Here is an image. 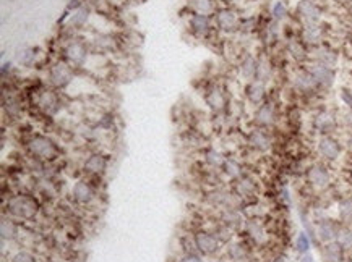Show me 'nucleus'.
<instances>
[{"instance_id": "4468645a", "label": "nucleus", "mask_w": 352, "mask_h": 262, "mask_svg": "<svg viewBox=\"0 0 352 262\" xmlns=\"http://www.w3.org/2000/svg\"><path fill=\"white\" fill-rule=\"evenodd\" d=\"M323 259H325V262H342L344 260V250L336 243V241L326 243V246L323 248Z\"/></svg>"}, {"instance_id": "58836bf2", "label": "nucleus", "mask_w": 352, "mask_h": 262, "mask_svg": "<svg viewBox=\"0 0 352 262\" xmlns=\"http://www.w3.org/2000/svg\"><path fill=\"white\" fill-rule=\"evenodd\" d=\"M12 262H36L33 254L30 252H18L15 258L12 259Z\"/></svg>"}, {"instance_id": "cd10ccee", "label": "nucleus", "mask_w": 352, "mask_h": 262, "mask_svg": "<svg viewBox=\"0 0 352 262\" xmlns=\"http://www.w3.org/2000/svg\"><path fill=\"white\" fill-rule=\"evenodd\" d=\"M224 172L229 176L237 178V176L242 175V167H240V164L234 160V158H227V160L224 162Z\"/></svg>"}, {"instance_id": "72a5a7b5", "label": "nucleus", "mask_w": 352, "mask_h": 262, "mask_svg": "<svg viewBox=\"0 0 352 262\" xmlns=\"http://www.w3.org/2000/svg\"><path fill=\"white\" fill-rule=\"evenodd\" d=\"M193 6H195V10L200 15H206V13L211 12L213 8L211 0H193Z\"/></svg>"}, {"instance_id": "49530a36", "label": "nucleus", "mask_w": 352, "mask_h": 262, "mask_svg": "<svg viewBox=\"0 0 352 262\" xmlns=\"http://www.w3.org/2000/svg\"><path fill=\"white\" fill-rule=\"evenodd\" d=\"M218 238H221L223 241L229 240V238H231V232H229V228H219V230H218Z\"/></svg>"}, {"instance_id": "6ab92c4d", "label": "nucleus", "mask_w": 352, "mask_h": 262, "mask_svg": "<svg viewBox=\"0 0 352 262\" xmlns=\"http://www.w3.org/2000/svg\"><path fill=\"white\" fill-rule=\"evenodd\" d=\"M218 24L226 31H231L237 26V16L231 10H221L218 15Z\"/></svg>"}, {"instance_id": "c9c22d12", "label": "nucleus", "mask_w": 352, "mask_h": 262, "mask_svg": "<svg viewBox=\"0 0 352 262\" xmlns=\"http://www.w3.org/2000/svg\"><path fill=\"white\" fill-rule=\"evenodd\" d=\"M245 250L240 244H234L231 246V250H229V256L234 259V260H240V259H244L245 258Z\"/></svg>"}, {"instance_id": "f8f14e48", "label": "nucleus", "mask_w": 352, "mask_h": 262, "mask_svg": "<svg viewBox=\"0 0 352 262\" xmlns=\"http://www.w3.org/2000/svg\"><path fill=\"white\" fill-rule=\"evenodd\" d=\"M67 58L72 62L73 65H83V62L86 60V49L85 46L80 42H72L67 47Z\"/></svg>"}, {"instance_id": "79ce46f5", "label": "nucleus", "mask_w": 352, "mask_h": 262, "mask_svg": "<svg viewBox=\"0 0 352 262\" xmlns=\"http://www.w3.org/2000/svg\"><path fill=\"white\" fill-rule=\"evenodd\" d=\"M33 60H34V54L33 50H26L23 55H20V62H22L23 65H31L33 64Z\"/></svg>"}, {"instance_id": "4be33fe9", "label": "nucleus", "mask_w": 352, "mask_h": 262, "mask_svg": "<svg viewBox=\"0 0 352 262\" xmlns=\"http://www.w3.org/2000/svg\"><path fill=\"white\" fill-rule=\"evenodd\" d=\"M315 57H316V62H320V64L331 66V68H333L336 65V62H337V55L333 50L325 49V47H321V49L316 50Z\"/></svg>"}, {"instance_id": "6e6552de", "label": "nucleus", "mask_w": 352, "mask_h": 262, "mask_svg": "<svg viewBox=\"0 0 352 262\" xmlns=\"http://www.w3.org/2000/svg\"><path fill=\"white\" fill-rule=\"evenodd\" d=\"M313 126L318 131L321 136H326L329 133H333L336 128V118L334 115H331L329 112H320L315 116L313 120Z\"/></svg>"}, {"instance_id": "c85d7f7f", "label": "nucleus", "mask_w": 352, "mask_h": 262, "mask_svg": "<svg viewBox=\"0 0 352 262\" xmlns=\"http://www.w3.org/2000/svg\"><path fill=\"white\" fill-rule=\"evenodd\" d=\"M206 162L213 165V167H221V165H224L226 158L223 157V154L218 152L216 149H210V150H206Z\"/></svg>"}, {"instance_id": "c03bdc74", "label": "nucleus", "mask_w": 352, "mask_h": 262, "mask_svg": "<svg viewBox=\"0 0 352 262\" xmlns=\"http://www.w3.org/2000/svg\"><path fill=\"white\" fill-rule=\"evenodd\" d=\"M341 98L344 100V104L347 106V108L352 110V92L350 91H342L341 92Z\"/></svg>"}, {"instance_id": "f03ea898", "label": "nucleus", "mask_w": 352, "mask_h": 262, "mask_svg": "<svg viewBox=\"0 0 352 262\" xmlns=\"http://www.w3.org/2000/svg\"><path fill=\"white\" fill-rule=\"evenodd\" d=\"M28 148H30L33 156H36L39 158H54L57 156V146H55V142L46 136L31 138Z\"/></svg>"}, {"instance_id": "412c9836", "label": "nucleus", "mask_w": 352, "mask_h": 262, "mask_svg": "<svg viewBox=\"0 0 352 262\" xmlns=\"http://www.w3.org/2000/svg\"><path fill=\"white\" fill-rule=\"evenodd\" d=\"M302 36L307 44H318L321 40V30L316 24H305Z\"/></svg>"}, {"instance_id": "09e8293b", "label": "nucleus", "mask_w": 352, "mask_h": 262, "mask_svg": "<svg viewBox=\"0 0 352 262\" xmlns=\"http://www.w3.org/2000/svg\"><path fill=\"white\" fill-rule=\"evenodd\" d=\"M300 262H315V259H313V256L310 252H305L303 254V256L300 258Z\"/></svg>"}, {"instance_id": "f3484780", "label": "nucleus", "mask_w": 352, "mask_h": 262, "mask_svg": "<svg viewBox=\"0 0 352 262\" xmlns=\"http://www.w3.org/2000/svg\"><path fill=\"white\" fill-rule=\"evenodd\" d=\"M38 104H39V107L43 108L46 114H55V112H57V108H59L57 98H55V96L52 92H49V91H46V92L41 94Z\"/></svg>"}, {"instance_id": "c756f323", "label": "nucleus", "mask_w": 352, "mask_h": 262, "mask_svg": "<svg viewBox=\"0 0 352 262\" xmlns=\"http://www.w3.org/2000/svg\"><path fill=\"white\" fill-rule=\"evenodd\" d=\"M310 244H312V241H310V236L305 235V233H300V235L297 236V240H295V250H297L299 252H302V254L308 252Z\"/></svg>"}, {"instance_id": "1a4fd4ad", "label": "nucleus", "mask_w": 352, "mask_h": 262, "mask_svg": "<svg viewBox=\"0 0 352 262\" xmlns=\"http://www.w3.org/2000/svg\"><path fill=\"white\" fill-rule=\"evenodd\" d=\"M72 81V70L65 64H57L51 70V82L57 88H65Z\"/></svg>"}, {"instance_id": "de8ad7c7", "label": "nucleus", "mask_w": 352, "mask_h": 262, "mask_svg": "<svg viewBox=\"0 0 352 262\" xmlns=\"http://www.w3.org/2000/svg\"><path fill=\"white\" fill-rule=\"evenodd\" d=\"M342 122L346 123V125H347L349 128H352V110H347V112L344 114V116H342Z\"/></svg>"}, {"instance_id": "7c9ffc66", "label": "nucleus", "mask_w": 352, "mask_h": 262, "mask_svg": "<svg viewBox=\"0 0 352 262\" xmlns=\"http://www.w3.org/2000/svg\"><path fill=\"white\" fill-rule=\"evenodd\" d=\"M208 104L211 106V108H215V110H221L224 106V98H223V94H221V91H213L210 92L208 96Z\"/></svg>"}, {"instance_id": "2f4dec72", "label": "nucleus", "mask_w": 352, "mask_h": 262, "mask_svg": "<svg viewBox=\"0 0 352 262\" xmlns=\"http://www.w3.org/2000/svg\"><path fill=\"white\" fill-rule=\"evenodd\" d=\"M270 74H271V70H270V65L266 64L265 60H261V62H258V68H257V78L258 81H261V82H265V81H268V78H270Z\"/></svg>"}, {"instance_id": "603ef678", "label": "nucleus", "mask_w": 352, "mask_h": 262, "mask_svg": "<svg viewBox=\"0 0 352 262\" xmlns=\"http://www.w3.org/2000/svg\"><path fill=\"white\" fill-rule=\"evenodd\" d=\"M349 262H352V259H350V260H349Z\"/></svg>"}, {"instance_id": "bb28decb", "label": "nucleus", "mask_w": 352, "mask_h": 262, "mask_svg": "<svg viewBox=\"0 0 352 262\" xmlns=\"http://www.w3.org/2000/svg\"><path fill=\"white\" fill-rule=\"evenodd\" d=\"M0 233H2V238L4 240H12V238H15L17 235V226L13 222H10V220H2V224H0Z\"/></svg>"}, {"instance_id": "9b49d317", "label": "nucleus", "mask_w": 352, "mask_h": 262, "mask_svg": "<svg viewBox=\"0 0 352 262\" xmlns=\"http://www.w3.org/2000/svg\"><path fill=\"white\" fill-rule=\"evenodd\" d=\"M248 144L255 149V150H260V152H265L271 148V140L265 131L261 130H255L248 136Z\"/></svg>"}, {"instance_id": "393cba45", "label": "nucleus", "mask_w": 352, "mask_h": 262, "mask_svg": "<svg viewBox=\"0 0 352 262\" xmlns=\"http://www.w3.org/2000/svg\"><path fill=\"white\" fill-rule=\"evenodd\" d=\"M208 28H210V22H208V16L206 15H195L192 18V30L198 32V34H206L208 32Z\"/></svg>"}, {"instance_id": "8fccbe9b", "label": "nucleus", "mask_w": 352, "mask_h": 262, "mask_svg": "<svg viewBox=\"0 0 352 262\" xmlns=\"http://www.w3.org/2000/svg\"><path fill=\"white\" fill-rule=\"evenodd\" d=\"M273 262H286V258H282V256H279V258H276Z\"/></svg>"}, {"instance_id": "aec40b11", "label": "nucleus", "mask_w": 352, "mask_h": 262, "mask_svg": "<svg viewBox=\"0 0 352 262\" xmlns=\"http://www.w3.org/2000/svg\"><path fill=\"white\" fill-rule=\"evenodd\" d=\"M247 96H248V99H250V102L258 104V102H261L265 98V84L258 80L253 81L252 84L247 88Z\"/></svg>"}, {"instance_id": "a211bd4d", "label": "nucleus", "mask_w": 352, "mask_h": 262, "mask_svg": "<svg viewBox=\"0 0 352 262\" xmlns=\"http://www.w3.org/2000/svg\"><path fill=\"white\" fill-rule=\"evenodd\" d=\"M73 196L78 202H89L93 199V190L86 182H78L73 188Z\"/></svg>"}, {"instance_id": "473e14b6", "label": "nucleus", "mask_w": 352, "mask_h": 262, "mask_svg": "<svg viewBox=\"0 0 352 262\" xmlns=\"http://www.w3.org/2000/svg\"><path fill=\"white\" fill-rule=\"evenodd\" d=\"M237 190H239V192H240L242 196H248V194H252V192L255 191V184H253L252 180H248V178H244V180L239 182Z\"/></svg>"}, {"instance_id": "a19ab883", "label": "nucleus", "mask_w": 352, "mask_h": 262, "mask_svg": "<svg viewBox=\"0 0 352 262\" xmlns=\"http://www.w3.org/2000/svg\"><path fill=\"white\" fill-rule=\"evenodd\" d=\"M248 232H250V235H252L253 238H257V240H260L261 235H263V232H261V228L258 226V224H255V222L248 224Z\"/></svg>"}, {"instance_id": "39448f33", "label": "nucleus", "mask_w": 352, "mask_h": 262, "mask_svg": "<svg viewBox=\"0 0 352 262\" xmlns=\"http://www.w3.org/2000/svg\"><path fill=\"white\" fill-rule=\"evenodd\" d=\"M308 72L313 74V78L316 80V82H318L320 86L329 88L331 84H333L334 73H333V68H331V66H326V65L320 64V62H316V64H313L312 66H310Z\"/></svg>"}, {"instance_id": "423d86ee", "label": "nucleus", "mask_w": 352, "mask_h": 262, "mask_svg": "<svg viewBox=\"0 0 352 262\" xmlns=\"http://www.w3.org/2000/svg\"><path fill=\"white\" fill-rule=\"evenodd\" d=\"M300 18L305 22L307 24H316L320 22V10L312 0H302L297 6Z\"/></svg>"}, {"instance_id": "20e7f679", "label": "nucleus", "mask_w": 352, "mask_h": 262, "mask_svg": "<svg viewBox=\"0 0 352 262\" xmlns=\"http://www.w3.org/2000/svg\"><path fill=\"white\" fill-rule=\"evenodd\" d=\"M307 178H308V182L315 186V188H326V186L329 184V182H331V175H329L328 168L321 164L312 165V167L308 168Z\"/></svg>"}, {"instance_id": "b1692460", "label": "nucleus", "mask_w": 352, "mask_h": 262, "mask_svg": "<svg viewBox=\"0 0 352 262\" xmlns=\"http://www.w3.org/2000/svg\"><path fill=\"white\" fill-rule=\"evenodd\" d=\"M334 241L342 248V250H350L352 248V230L349 228V226H342V228L337 230V235H336Z\"/></svg>"}, {"instance_id": "ddd939ff", "label": "nucleus", "mask_w": 352, "mask_h": 262, "mask_svg": "<svg viewBox=\"0 0 352 262\" xmlns=\"http://www.w3.org/2000/svg\"><path fill=\"white\" fill-rule=\"evenodd\" d=\"M255 122L261 126H270L274 123V107L271 104L260 106L255 114Z\"/></svg>"}, {"instance_id": "4c0bfd02", "label": "nucleus", "mask_w": 352, "mask_h": 262, "mask_svg": "<svg viewBox=\"0 0 352 262\" xmlns=\"http://www.w3.org/2000/svg\"><path fill=\"white\" fill-rule=\"evenodd\" d=\"M224 220H226V225H239L240 224V216L234 210H227L224 214Z\"/></svg>"}, {"instance_id": "ea45409f", "label": "nucleus", "mask_w": 352, "mask_h": 262, "mask_svg": "<svg viewBox=\"0 0 352 262\" xmlns=\"http://www.w3.org/2000/svg\"><path fill=\"white\" fill-rule=\"evenodd\" d=\"M289 49H291V52H292V55H294L295 58H303V57H305V52H303V49L297 42H291Z\"/></svg>"}, {"instance_id": "a18cd8bd", "label": "nucleus", "mask_w": 352, "mask_h": 262, "mask_svg": "<svg viewBox=\"0 0 352 262\" xmlns=\"http://www.w3.org/2000/svg\"><path fill=\"white\" fill-rule=\"evenodd\" d=\"M181 262H203L202 258L197 256V254H187V256H184Z\"/></svg>"}, {"instance_id": "5701e85b", "label": "nucleus", "mask_w": 352, "mask_h": 262, "mask_svg": "<svg viewBox=\"0 0 352 262\" xmlns=\"http://www.w3.org/2000/svg\"><path fill=\"white\" fill-rule=\"evenodd\" d=\"M257 68H258V62L255 60L253 57H247L242 62V66H240V73L242 76L247 80H252L257 76Z\"/></svg>"}, {"instance_id": "f704fd0d", "label": "nucleus", "mask_w": 352, "mask_h": 262, "mask_svg": "<svg viewBox=\"0 0 352 262\" xmlns=\"http://www.w3.org/2000/svg\"><path fill=\"white\" fill-rule=\"evenodd\" d=\"M86 20H88V10L86 8H80V10L75 12V15L72 16V23L80 26V24L85 23Z\"/></svg>"}, {"instance_id": "e433bc0d", "label": "nucleus", "mask_w": 352, "mask_h": 262, "mask_svg": "<svg viewBox=\"0 0 352 262\" xmlns=\"http://www.w3.org/2000/svg\"><path fill=\"white\" fill-rule=\"evenodd\" d=\"M286 13H287V8H286V5L282 4V2H278L274 6H273V16L276 20H282L286 16Z\"/></svg>"}, {"instance_id": "dca6fc26", "label": "nucleus", "mask_w": 352, "mask_h": 262, "mask_svg": "<svg viewBox=\"0 0 352 262\" xmlns=\"http://www.w3.org/2000/svg\"><path fill=\"white\" fill-rule=\"evenodd\" d=\"M107 167V158L101 154H93L88 157V160L85 162V168L91 174H101L104 172Z\"/></svg>"}, {"instance_id": "f257e3e1", "label": "nucleus", "mask_w": 352, "mask_h": 262, "mask_svg": "<svg viewBox=\"0 0 352 262\" xmlns=\"http://www.w3.org/2000/svg\"><path fill=\"white\" fill-rule=\"evenodd\" d=\"M7 209L10 210V214H13L15 217L20 218H31L36 216L38 212V202L34 201L33 198L28 196H17L9 201L7 204Z\"/></svg>"}, {"instance_id": "2eb2a0df", "label": "nucleus", "mask_w": 352, "mask_h": 262, "mask_svg": "<svg viewBox=\"0 0 352 262\" xmlns=\"http://www.w3.org/2000/svg\"><path fill=\"white\" fill-rule=\"evenodd\" d=\"M316 84H318V82H316V80L313 78V74L310 72H300L295 74V78H294V86L303 92L312 91Z\"/></svg>"}, {"instance_id": "9d476101", "label": "nucleus", "mask_w": 352, "mask_h": 262, "mask_svg": "<svg viewBox=\"0 0 352 262\" xmlns=\"http://www.w3.org/2000/svg\"><path fill=\"white\" fill-rule=\"evenodd\" d=\"M337 230H339V226H337L333 220L323 218L318 222V226H316V235H318L321 241H325V243H331V241L336 240Z\"/></svg>"}, {"instance_id": "a878e982", "label": "nucleus", "mask_w": 352, "mask_h": 262, "mask_svg": "<svg viewBox=\"0 0 352 262\" xmlns=\"http://www.w3.org/2000/svg\"><path fill=\"white\" fill-rule=\"evenodd\" d=\"M339 217L344 224H352V198H346L339 202Z\"/></svg>"}, {"instance_id": "0eeeda50", "label": "nucleus", "mask_w": 352, "mask_h": 262, "mask_svg": "<svg viewBox=\"0 0 352 262\" xmlns=\"http://www.w3.org/2000/svg\"><path fill=\"white\" fill-rule=\"evenodd\" d=\"M195 244L198 248L200 252L203 254H213L218 251L219 248V243H218V238L210 235V233L206 232H200L195 235Z\"/></svg>"}, {"instance_id": "7ed1b4c3", "label": "nucleus", "mask_w": 352, "mask_h": 262, "mask_svg": "<svg viewBox=\"0 0 352 262\" xmlns=\"http://www.w3.org/2000/svg\"><path fill=\"white\" fill-rule=\"evenodd\" d=\"M316 149H318V154L326 158V160H336L337 157L341 156V144L337 140H334L333 136H321L318 140V144H316Z\"/></svg>"}, {"instance_id": "37998d69", "label": "nucleus", "mask_w": 352, "mask_h": 262, "mask_svg": "<svg viewBox=\"0 0 352 262\" xmlns=\"http://www.w3.org/2000/svg\"><path fill=\"white\" fill-rule=\"evenodd\" d=\"M7 110H9L10 115H17L20 112V104L17 100H9L7 102Z\"/></svg>"}, {"instance_id": "3c124183", "label": "nucleus", "mask_w": 352, "mask_h": 262, "mask_svg": "<svg viewBox=\"0 0 352 262\" xmlns=\"http://www.w3.org/2000/svg\"><path fill=\"white\" fill-rule=\"evenodd\" d=\"M349 148H350V150H352V138H350V141H349Z\"/></svg>"}]
</instances>
